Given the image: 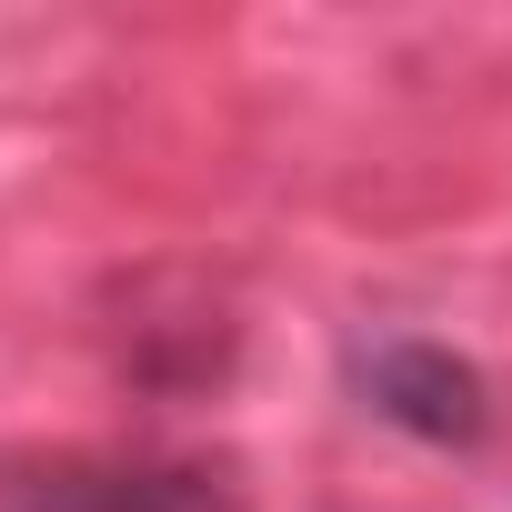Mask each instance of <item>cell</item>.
<instances>
[{"label": "cell", "instance_id": "1", "mask_svg": "<svg viewBox=\"0 0 512 512\" xmlns=\"http://www.w3.org/2000/svg\"><path fill=\"white\" fill-rule=\"evenodd\" d=\"M352 382H362V402H372L392 432H412V442H432V452H472V442L492 432V382H482L452 342L392 332V342H372V352L352 362Z\"/></svg>", "mask_w": 512, "mask_h": 512}, {"label": "cell", "instance_id": "2", "mask_svg": "<svg viewBox=\"0 0 512 512\" xmlns=\"http://www.w3.org/2000/svg\"><path fill=\"white\" fill-rule=\"evenodd\" d=\"M0 512H241V492L211 462H91L61 452L0 492Z\"/></svg>", "mask_w": 512, "mask_h": 512}]
</instances>
